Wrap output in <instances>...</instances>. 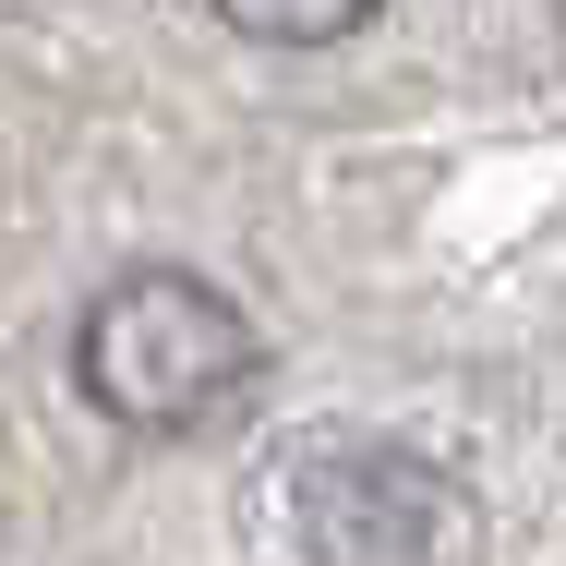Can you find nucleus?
<instances>
[{"instance_id": "3", "label": "nucleus", "mask_w": 566, "mask_h": 566, "mask_svg": "<svg viewBox=\"0 0 566 566\" xmlns=\"http://www.w3.org/2000/svg\"><path fill=\"white\" fill-rule=\"evenodd\" d=\"M374 0H218V24H241V36H265V49H326V36H349Z\"/></svg>"}, {"instance_id": "2", "label": "nucleus", "mask_w": 566, "mask_h": 566, "mask_svg": "<svg viewBox=\"0 0 566 566\" xmlns=\"http://www.w3.org/2000/svg\"><path fill=\"white\" fill-rule=\"evenodd\" d=\"M290 531L302 566H434V470L398 447H302Z\"/></svg>"}, {"instance_id": "1", "label": "nucleus", "mask_w": 566, "mask_h": 566, "mask_svg": "<svg viewBox=\"0 0 566 566\" xmlns=\"http://www.w3.org/2000/svg\"><path fill=\"white\" fill-rule=\"evenodd\" d=\"M265 338L193 265H120L73 326V386L109 410L120 434H206L253 398Z\"/></svg>"}]
</instances>
